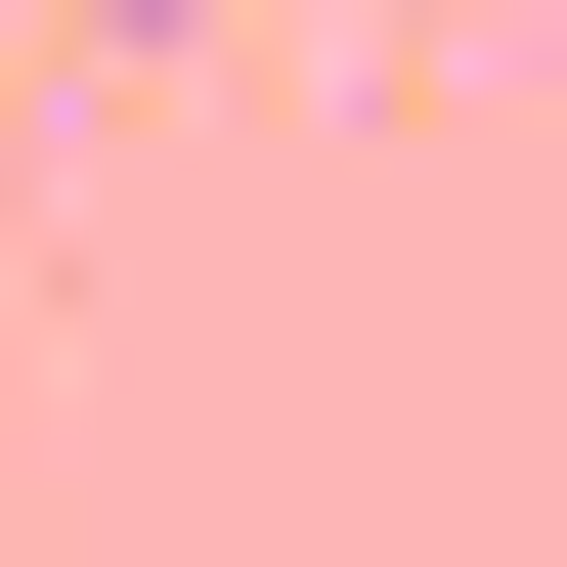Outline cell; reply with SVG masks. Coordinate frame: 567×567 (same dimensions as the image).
I'll return each mask as SVG.
<instances>
[{
    "mask_svg": "<svg viewBox=\"0 0 567 567\" xmlns=\"http://www.w3.org/2000/svg\"><path fill=\"white\" fill-rule=\"evenodd\" d=\"M87 44H132V0H87Z\"/></svg>",
    "mask_w": 567,
    "mask_h": 567,
    "instance_id": "cell-1",
    "label": "cell"
}]
</instances>
